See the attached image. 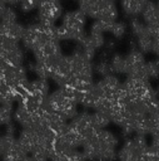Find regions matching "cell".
<instances>
[{
  "mask_svg": "<svg viewBox=\"0 0 159 161\" xmlns=\"http://www.w3.org/2000/svg\"><path fill=\"white\" fill-rule=\"evenodd\" d=\"M36 8L39 23L43 25H55L56 20L61 15L60 0H39Z\"/></svg>",
  "mask_w": 159,
  "mask_h": 161,
  "instance_id": "obj_1",
  "label": "cell"
},
{
  "mask_svg": "<svg viewBox=\"0 0 159 161\" xmlns=\"http://www.w3.org/2000/svg\"><path fill=\"white\" fill-rule=\"evenodd\" d=\"M148 1L149 0H121V8L128 15L136 16L141 14Z\"/></svg>",
  "mask_w": 159,
  "mask_h": 161,
  "instance_id": "obj_2",
  "label": "cell"
},
{
  "mask_svg": "<svg viewBox=\"0 0 159 161\" xmlns=\"http://www.w3.org/2000/svg\"><path fill=\"white\" fill-rule=\"evenodd\" d=\"M14 118L13 104H0V126H6L11 123Z\"/></svg>",
  "mask_w": 159,
  "mask_h": 161,
  "instance_id": "obj_3",
  "label": "cell"
},
{
  "mask_svg": "<svg viewBox=\"0 0 159 161\" xmlns=\"http://www.w3.org/2000/svg\"><path fill=\"white\" fill-rule=\"evenodd\" d=\"M145 73L148 79L151 78H158L159 77V58L150 60V62H145Z\"/></svg>",
  "mask_w": 159,
  "mask_h": 161,
  "instance_id": "obj_4",
  "label": "cell"
},
{
  "mask_svg": "<svg viewBox=\"0 0 159 161\" xmlns=\"http://www.w3.org/2000/svg\"><path fill=\"white\" fill-rule=\"evenodd\" d=\"M108 33H110L114 38H121L124 35V33H125V24L121 23V21L119 23V21L115 20V21H113L110 24Z\"/></svg>",
  "mask_w": 159,
  "mask_h": 161,
  "instance_id": "obj_5",
  "label": "cell"
},
{
  "mask_svg": "<svg viewBox=\"0 0 159 161\" xmlns=\"http://www.w3.org/2000/svg\"><path fill=\"white\" fill-rule=\"evenodd\" d=\"M1 152H3V138H1V135H0V156H1Z\"/></svg>",
  "mask_w": 159,
  "mask_h": 161,
  "instance_id": "obj_6",
  "label": "cell"
},
{
  "mask_svg": "<svg viewBox=\"0 0 159 161\" xmlns=\"http://www.w3.org/2000/svg\"><path fill=\"white\" fill-rule=\"evenodd\" d=\"M109 1H113V3H115V1H116V0H109Z\"/></svg>",
  "mask_w": 159,
  "mask_h": 161,
  "instance_id": "obj_7",
  "label": "cell"
}]
</instances>
